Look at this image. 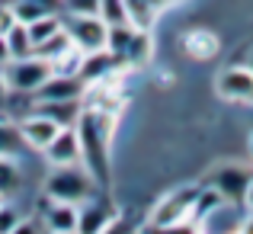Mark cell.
<instances>
[{
    "instance_id": "d6986e66",
    "label": "cell",
    "mask_w": 253,
    "mask_h": 234,
    "mask_svg": "<svg viewBox=\"0 0 253 234\" xmlns=\"http://www.w3.org/2000/svg\"><path fill=\"white\" fill-rule=\"evenodd\" d=\"M3 39H6V48H10V61H13V58H29L32 55V39H29L26 23L10 26V29L3 32Z\"/></svg>"
},
{
    "instance_id": "d6a6232c",
    "label": "cell",
    "mask_w": 253,
    "mask_h": 234,
    "mask_svg": "<svg viewBox=\"0 0 253 234\" xmlns=\"http://www.w3.org/2000/svg\"><path fill=\"white\" fill-rule=\"evenodd\" d=\"M0 202H3V196H0Z\"/></svg>"
},
{
    "instance_id": "7402d4cb",
    "label": "cell",
    "mask_w": 253,
    "mask_h": 234,
    "mask_svg": "<svg viewBox=\"0 0 253 234\" xmlns=\"http://www.w3.org/2000/svg\"><path fill=\"white\" fill-rule=\"evenodd\" d=\"M99 16L106 19V26L128 23V13H125V3H122V0H99Z\"/></svg>"
},
{
    "instance_id": "9a60e30c",
    "label": "cell",
    "mask_w": 253,
    "mask_h": 234,
    "mask_svg": "<svg viewBox=\"0 0 253 234\" xmlns=\"http://www.w3.org/2000/svg\"><path fill=\"white\" fill-rule=\"evenodd\" d=\"M81 99H58V103H39L36 112H42V116H48L51 122H58L61 129H71V125L77 122V116H81Z\"/></svg>"
},
{
    "instance_id": "ffe728a7",
    "label": "cell",
    "mask_w": 253,
    "mask_h": 234,
    "mask_svg": "<svg viewBox=\"0 0 253 234\" xmlns=\"http://www.w3.org/2000/svg\"><path fill=\"white\" fill-rule=\"evenodd\" d=\"M23 151V135H19V125L3 122L0 119V157H16Z\"/></svg>"
},
{
    "instance_id": "e0dca14e",
    "label": "cell",
    "mask_w": 253,
    "mask_h": 234,
    "mask_svg": "<svg viewBox=\"0 0 253 234\" xmlns=\"http://www.w3.org/2000/svg\"><path fill=\"white\" fill-rule=\"evenodd\" d=\"M125 13H128V23L135 29H148L151 19L157 16V10L164 6V0H122Z\"/></svg>"
},
{
    "instance_id": "603a6c76",
    "label": "cell",
    "mask_w": 253,
    "mask_h": 234,
    "mask_svg": "<svg viewBox=\"0 0 253 234\" xmlns=\"http://www.w3.org/2000/svg\"><path fill=\"white\" fill-rule=\"evenodd\" d=\"M16 222H19V212L13 209V205L0 202V234H10L13 228H16Z\"/></svg>"
},
{
    "instance_id": "f546056e",
    "label": "cell",
    "mask_w": 253,
    "mask_h": 234,
    "mask_svg": "<svg viewBox=\"0 0 253 234\" xmlns=\"http://www.w3.org/2000/svg\"><path fill=\"white\" fill-rule=\"evenodd\" d=\"M51 234H74V231H51Z\"/></svg>"
},
{
    "instance_id": "8fae6325",
    "label": "cell",
    "mask_w": 253,
    "mask_h": 234,
    "mask_svg": "<svg viewBox=\"0 0 253 234\" xmlns=\"http://www.w3.org/2000/svg\"><path fill=\"white\" fill-rule=\"evenodd\" d=\"M42 154H45V160H48L51 167H71V164H77V160H81V144H77L74 125L58 132V135L48 141V148H45Z\"/></svg>"
},
{
    "instance_id": "7a4b0ae2",
    "label": "cell",
    "mask_w": 253,
    "mask_h": 234,
    "mask_svg": "<svg viewBox=\"0 0 253 234\" xmlns=\"http://www.w3.org/2000/svg\"><path fill=\"white\" fill-rule=\"evenodd\" d=\"M48 74H51V64L39 55L13 58V61H6L0 68V77H3L6 90H16V93H36L48 80Z\"/></svg>"
},
{
    "instance_id": "ac0fdd59",
    "label": "cell",
    "mask_w": 253,
    "mask_h": 234,
    "mask_svg": "<svg viewBox=\"0 0 253 234\" xmlns=\"http://www.w3.org/2000/svg\"><path fill=\"white\" fill-rule=\"evenodd\" d=\"M26 29H29V39H32V51H36V45H42L45 39H51L61 29V13H45V16L26 23Z\"/></svg>"
},
{
    "instance_id": "4316f807",
    "label": "cell",
    "mask_w": 253,
    "mask_h": 234,
    "mask_svg": "<svg viewBox=\"0 0 253 234\" xmlns=\"http://www.w3.org/2000/svg\"><path fill=\"white\" fill-rule=\"evenodd\" d=\"M6 61H10V48H6V39L0 36V68H3Z\"/></svg>"
},
{
    "instance_id": "30bf717a",
    "label": "cell",
    "mask_w": 253,
    "mask_h": 234,
    "mask_svg": "<svg viewBox=\"0 0 253 234\" xmlns=\"http://www.w3.org/2000/svg\"><path fill=\"white\" fill-rule=\"evenodd\" d=\"M84 90L86 87L77 74H48V80L36 90V96L39 103H58V99H81Z\"/></svg>"
},
{
    "instance_id": "f1b7e54d",
    "label": "cell",
    "mask_w": 253,
    "mask_h": 234,
    "mask_svg": "<svg viewBox=\"0 0 253 234\" xmlns=\"http://www.w3.org/2000/svg\"><path fill=\"white\" fill-rule=\"evenodd\" d=\"M3 96H6V84H3V77H0V103H3Z\"/></svg>"
},
{
    "instance_id": "277c9868",
    "label": "cell",
    "mask_w": 253,
    "mask_h": 234,
    "mask_svg": "<svg viewBox=\"0 0 253 234\" xmlns=\"http://www.w3.org/2000/svg\"><path fill=\"white\" fill-rule=\"evenodd\" d=\"M61 26H64V32H68V39L81 51L106 48V32H109V26H106V19L99 16V13H68V16H61Z\"/></svg>"
},
{
    "instance_id": "4dcf8cb0",
    "label": "cell",
    "mask_w": 253,
    "mask_h": 234,
    "mask_svg": "<svg viewBox=\"0 0 253 234\" xmlns=\"http://www.w3.org/2000/svg\"><path fill=\"white\" fill-rule=\"evenodd\" d=\"M250 157H253V135H250Z\"/></svg>"
},
{
    "instance_id": "52a82bcc",
    "label": "cell",
    "mask_w": 253,
    "mask_h": 234,
    "mask_svg": "<svg viewBox=\"0 0 253 234\" xmlns=\"http://www.w3.org/2000/svg\"><path fill=\"white\" fill-rule=\"evenodd\" d=\"M119 222V212L106 202H86L77 209V228L74 234H103Z\"/></svg>"
},
{
    "instance_id": "484cf974",
    "label": "cell",
    "mask_w": 253,
    "mask_h": 234,
    "mask_svg": "<svg viewBox=\"0 0 253 234\" xmlns=\"http://www.w3.org/2000/svg\"><path fill=\"white\" fill-rule=\"evenodd\" d=\"M29 3H36L42 13H61L64 10V0H29Z\"/></svg>"
},
{
    "instance_id": "5bb4252c",
    "label": "cell",
    "mask_w": 253,
    "mask_h": 234,
    "mask_svg": "<svg viewBox=\"0 0 253 234\" xmlns=\"http://www.w3.org/2000/svg\"><path fill=\"white\" fill-rule=\"evenodd\" d=\"M218 48H221V42L211 29H189L183 36V51L192 61H209V58L218 55Z\"/></svg>"
},
{
    "instance_id": "2e32d148",
    "label": "cell",
    "mask_w": 253,
    "mask_h": 234,
    "mask_svg": "<svg viewBox=\"0 0 253 234\" xmlns=\"http://www.w3.org/2000/svg\"><path fill=\"white\" fill-rule=\"evenodd\" d=\"M45 225L51 231H74L77 228V205L74 202H51L45 209Z\"/></svg>"
},
{
    "instance_id": "1f68e13d",
    "label": "cell",
    "mask_w": 253,
    "mask_h": 234,
    "mask_svg": "<svg viewBox=\"0 0 253 234\" xmlns=\"http://www.w3.org/2000/svg\"><path fill=\"white\" fill-rule=\"evenodd\" d=\"M247 68H250V71H253V58H250V64H247Z\"/></svg>"
},
{
    "instance_id": "d4e9b609",
    "label": "cell",
    "mask_w": 253,
    "mask_h": 234,
    "mask_svg": "<svg viewBox=\"0 0 253 234\" xmlns=\"http://www.w3.org/2000/svg\"><path fill=\"white\" fill-rule=\"evenodd\" d=\"M10 234H45L42 222H36V218H23V222H16V228Z\"/></svg>"
},
{
    "instance_id": "cb8c5ba5",
    "label": "cell",
    "mask_w": 253,
    "mask_h": 234,
    "mask_svg": "<svg viewBox=\"0 0 253 234\" xmlns=\"http://www.w3.org/2000/svg\"><path fill=\"white\" fill-rule=\"evenodd\" d=\"M68 13H99V0H64Z\"/></svg>"
},
{
    "instance_id": "7c38bea8",
    "label": "cell",
    "mask_w": 253,
    "mask_h": 234,
    "mask_svg": "<svg viewBox=\"0 0 253 234\" xmlns=\"http://www.w3.org/2000/svg\"><path fill=\"white\" fill-rule=\"evenodd\" d=\"M192 205H196V192H176V196L164 199V202L157 205L151 225H154V228H167V225L186 222V215L192 212Z\"/></svg>"
},
{
    "instance_id": "83f0119b",
    "label": "cell",
    "mask_w": 253,
    "mask_h": 234,
    "mask_svg": "<svg viewBox=\"0 0 253 234\" xmlns=\"http://www.w3.org/2000/svg\"><path fill=\"white\" fill-rule=\"evenodd\" d=\"M244 205H250V209H253V180H250V189H247V199H244Z\"/></svg>"
},
{
    "instance_id": "6da1fadb",
    "label": "cell",
    "mask_w": 253,
    "mask_h": 234,
    "mask_svg": "<svg viewBox=\"0 0 253 234\" xmlns=\"http://www.w3.org/2000/svg\"><path fill=\"white\" fill-rule=\"evenodd\" d=\"M77 144H81V160L93 183H109V132H112V112L103 109H81L74 122Z\"/></svg>"
},
{
    "instance_id": "8992f818",
    "label": "cell",
    "mask_w": 253,
    "mask_h": 234,
    "mask_svg": "<svg viewBox=\"0 0 253 234\" xmlns=\"http://www.w3.org/2000/svg\"><path fill=\"white\" fill-rule=\"evenodd\" d=\"M250 180L253 173L247 167H221V170H215V177H211V186H215L218 192H221L224 202H234V205H244V199H247V189H250Z\"/></svg>"
},
{
    "instance_id": "9c48e42d",
    "label": "cell",
    "mask_w": 253,
    "mask_h": 234,
    "mask_svg": "<svg viewBox=\"0 0 253 234\" xmlns=\"http://www.w3.org/2000/svg\"><path fill=\"white\" fill-rule=\"evenodd\" d=\"M61 132V125L51 122L48 116H42V112H32V116H26L23 122H19V135H23V144L32 151H45L48 148V141Z\"/></svg>"
},
{
    "instance_id": "ba28073f",
    "label": "cell",
    "mask_w": 253,
    "mask_h": 234,
    "mask_svg": "<svg viewBox=\"0 0 253 234\" xmlns=\"http://www.w3.org/2000/svg\"><path fill=\"white\" fill-rule=\"evenodd\" d=\"M241 205H234V202H218L215 209H209L202 215V225H199V234H237L241 231Z\"/></svg>"
},
{
    "instance_id": "4fadbf2b",
    "label": "cell",
    "mask_w": 253,
    "mask_h": 234,
    "mask_svg": "<svg viewBox=\"0 0 253 234\" xmlns=\"http://www.w3.org/2000/svg\"><path fill=\"white\" fill-rule=\"evenodd\" d=\"M119 64H122V61H119L112 51H106V48H99V51H84V61H81L77 77L84 80V87H86V84H96V80L109 77L112 71L119 68Z\"/></svg>"
},
{
    "instance_id": "5b68a950",
    "label": "cell",
    "mask_w": 253,
    "mask_h": 234,
    "mask_svg": "<svg viewBox=\"0 0 253 234\" xmlns=\"http://www.w3.org/2000/svg\"><path fill=\"white\" fill-rule=\"evenodd\" d=\"M218 96L231 99V103H253V71L247 64H234V68H224L215 80Z\"/></svg>"
},
{
    "instance_id": "3957f363",
    "label": "cell",
    "mask_w": 253,
    "mask_h": 234,
    "mask_svg": "<svg viewBox=\"0 0 253 234\" xmlns=\"http://www.w3.org/2000/svg\"><path fill=\"white\" fill-rule=\"evenodd\" d=\"M45 192L55 202H86L93 196V177L86 170H74V164L55 167V173L45 180Z\"/></svg>"
},
{
    "instance_id": "44dd1931",
    "label": "cell",
    "mask_w": 253,
    "mask_h": 234,
    "mask_svg": "<svg viewBox=\"0 0 253 234\" xmlns=\"http://www.w3.org/2000/svg\"><path fill=\"white\" fill-rule=\"evenodd\" d=\"M19 167L16 157H0V196H10V192L19 189Z\"/></svg>"
}]
</instances>
